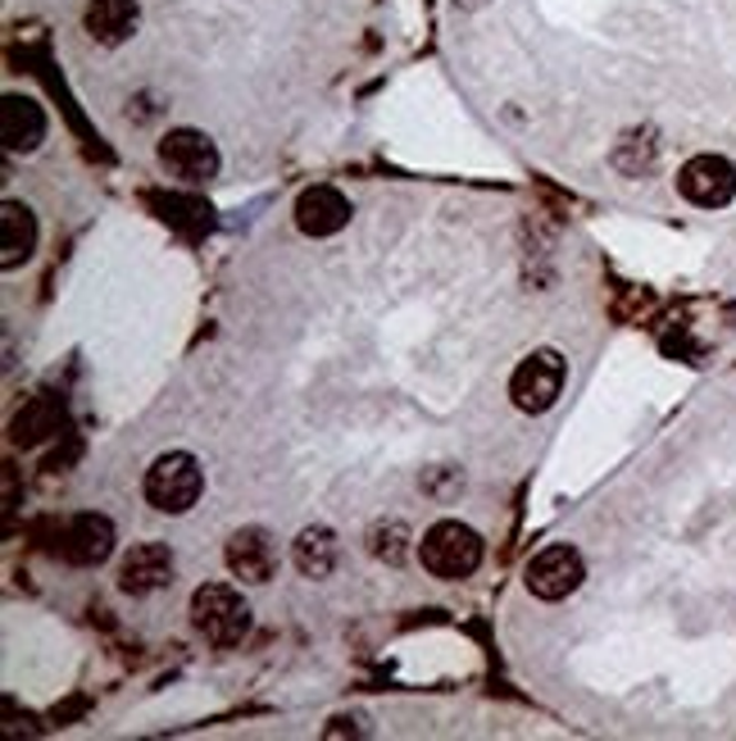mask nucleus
<instances>
[{
  "mask_svg": "<svg viewBox=\"0 0 736 741\" xmlns=\"http://www.w3.org/2000/svg\"><path fill=\"white\" fill-rule=\"evenodd\" d=\"M418 559H423V569H427L432 578L459 583V578H468V574H478V564H483V537L473 533L468 523H459V518H442V523H432V528L423 533Z\"/></svg>",
  "mask_w": 736,
  "mask_h": 741,
  "instance_id": "obj_1",
  "label": "nucleus"
},
{
  "mask_svg": "<svg viewBox=\"0 0 736 741\" xmlns=\"http://www.w3.org/2000/svg\"><path fill=\"white\" fill-rule=\"evenodd\" d=\"M205 492V469L191 451H164L146 469V501L159 514H187Z\"/></svg>",
  "mask_w": 736,
  "mask_h": 741,
  "instance_id": "obj_2",
  "label": "nucleus"
},
{
  "mask_svg": "<svg viewBox=\"0 0 736 741\" xmlns=\"http://www.w3.org/2000/svg\"><path fill=\"white\" fill-rule=\"evenodd\" d=\"M191 624L214 646H237L250 632V605L228 583H205L191 596Z\"/></svg>",
  "mask_w": 736,
  "mask_h": 741,
  "instance_id": "obj_3",
  "label": "nucleus"
},
{
  "mask_svg": "<svg viewBox=\"0 0 736 741\" xmlns=\"http://www.w3.org/2000/svg\"><path fill=\"white\" fill-rule=\"evenodd\" d=\"M564 378H569V360L541 346V351L524 356V364L509 378V401L524 414H546L559 397H564Z\"/></svg>",
  "mask_w": 736,
  "mask_h": 741,
  "instance_id": "obj_4",
  "label": "nucleus"
},
{
  "mask_svg": "<svg viewBox=\"0 0 736 741\" xmlns=\"http://www.w3.org/2000/svg\"><path fill=\"white\" fill-rule=\"evenodd\" d=\"M159 164H164L168 178H178L187 187H200L209 178H219L224 155L200 133V127H173V133L159 137Z\"/></svg>",
  "mask_w": 736,
  "mask_h": 741,
  "instance_id": "obj_5",
  "label": "nucleus"
},
{
  "mask_svg": "<svg viewBox=\"0 0 736 741\" xmlns=\"http://www.w3.org/2000/svg\"><path fill=\"white\" fill-rule=\"evenodd\" d=\"M582 578H587V559L578 546H546L524 569V583L537 600H564L582 587Z\"/></svg>",
  "mask_w": 736,
  "mask_h": 741,
  "instance_id": "obj_6",
  "label": "nucleus"
},
{
  "mask_svg": "<svg viewBox=\"0 0 736 741\" xmlns=\"http://www.w3.org/2000/svg\"><path fill=\"white\" fill-rule=\"evenodd\" d=\"M677 192L701 205V209H723L736 196V164L723 155H696L677 168Z\"/></svg>",
  "mask_w": 736,
  "mask_h": 741,
  "instance_id": "obj_7",
  "label": "nucleus"
},
{
  "mask_svg": "<svg viewBox=\"0 0 736 741\" xmlns=\"http://www.w3.org/2000/svg\"><path fill=\"white\" fill-rule=\"evenodd\" d=\"M224 559H228V574H232V578L255 583V587L269 583V578L278 574V564H282L278 542H273L269 528H241V533H232Z\"/></svg>",
  "mask_w": 736,
  "mask_h": 741,
  "instance_id": "obj_8",
  "label": "nucleus"
},
{
  "mask_svg": "<svg viewBox=\"0 0 736 741\" xmlns=\"http://www.w3.org/2000/svg\"><path fill=\"white\" fill-rule=\"evenodd\" d=\"M60 555L77 569H96L114 555V523L105 514H73L60 533Z\"/></svg>",
  "mask_w": 736,
  "mask_h": 741,
  "instance_id": "obj_9",
  "label": "nucleus"
},
{
  "mask_svg": "<svg viewBox=\"0 0 736 741\" xmlns=\"http://www.w3.org/2000/svg\"><path fill=\"white\" fill-rule=\"evenodd\" d=\"M173 583V550L164 542H137L118 559V587L127 596H155Z\"/></svg>",
  "mask_w": 736,
  "mask_h": 741,
  "instance_id": "obj_10",
  "label": "nucleus"
},
{
  "mask_svg": "<svg viewBox=\"0 0 736 741\" xmlns=\"http://www.w3.org/2000/svg\"><path fill=\"white\" fill-rule=\"evenodd\" d=\"M0 142H6L10 155H32L41 142H46V110H41L32 96L10 92L6 105H0Z\"/></svg>",
  "mask_w": 736,
  "mask_h": 741,
  "instance_id": "obj_11",
  "label": "nucleus"
},
{
  "mask_svg": "<svg viewBox=\"0 0 736 741\" xmlns=\"http://www.w3.org/2000/svg\"><path fill=\"white\" fill-rule=\"evenodd\" d=\"M345 224H351V200H345L336 187H310L296 200V228L305 237H336Z\"/></svg>",
  "mask_w": 736,
  "mask_h": 741,
  "instance_id": "obj_12",
  "label": "nucleus"
},
{
  "mask_svg": "<svg viewBox=\"0 0 736 741\" xmlns=\"http://www.w3.org/2000/svg\"><path fill=\"white\" fill-rule=\"evenodd\" d=\"M137 23H142V0H86L82 10V28L101 47H123L137 32Z\"/></svg>",
  "mask_w": 736,
  "mask_h": 741,
  "instance_id": "obj_13",
  "label": "nucleus"
},
{
  "mask_svg": "<svg viewBox=\"0 0 736 741\" xmlns=\"http://www.w3.org/2000/svg\"><path fill=\"white\" fill-rule=\"evenodd\" d=\"M37 237H41V228H37V214L28 205H19V200L0 205V265L19 269L23 259H32Z\"/></svg>",
  "mask_w": 736,
  "mask_h": 741,
  "instance_id": "obj_14",
  "label": "nucleus"
},
{
  "mask_svg": "<svg viewBox=\"0 0 736 741\" xmlns=\"http://www.w3.org/2000/svg\"><path fill=\"white\" fill-rule=\"evenodd\" d=\"M336 555H341L336 533L323 528V523H314V528H305L291 542V559H296V569L305 578H328L336 569Z\"/></svg>",
  "mask_w": 736,
  "mask_h": 741,
  "instance_id": "obj_15",
  "label": "nucleus"
},
{
  "mask_svg": "<svg viewBox=\"0 0 736 741\" xmlns=\"http://www.w3.org/2000/svg\"><path fill=\"white\" fill-rule=\"evenodd\" d=\"M655 155H660V142H655V133H628L619 146H614V168L619 173H628V178H641L645 168L655 164Z\"/></svg>",
  "mask_w": 736,
  "mask_h": 741,
  "instance_id": "obj_16",
  "label": "nucleus"
},
{
  "mask_svg": "<svg viewBox=\"0 0 736 741\" xmlns=\"http://www.w3.org/2000/svg\"><path fill=\"white\" fill-rule=\"evenodd\" d=\"M369 550L377 559H386V564H405V555H410V528H405L401 518L377 523V528L369 533Z\"/></svg>",
  "mask_w": 736,
  "mask_h": 741,
  "instance_id": "obj_17",
  "label": "nucleus"
}]
</instances>
